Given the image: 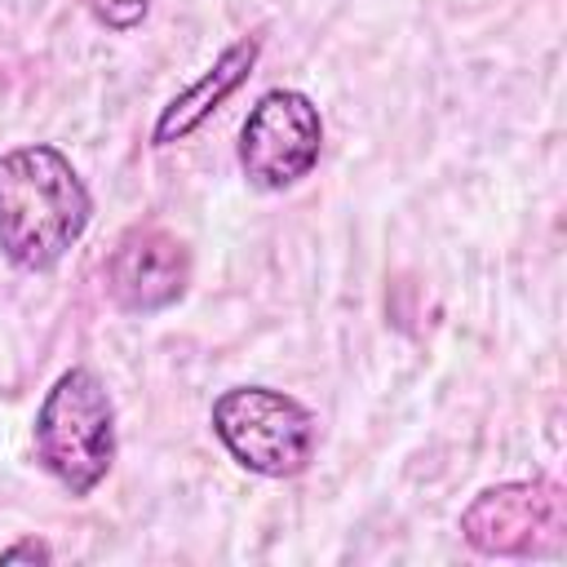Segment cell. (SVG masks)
I'll return each instance as SVG.
<instances>
[{"label": "cell", "instance_id": "obj_1", "mask_svg": "<svg viewBox=\"0 0 567 567\" xmlns=\"http://www.w3.org/2000/svg\"><path fill=\"white\" fill-rule=\"evenodd\" d=\"M93 195L75 164L49 146L27 142L0 155V252L18 270H53L89 230Z\"/></svg>", "mask_w": 567, "mask_h": 567}, {"label": "cell", "instance_id": "obj_2", "mask_svg": "<svg viewBox=\"0 0 567 567\" xmlns=\"http://www.w3.org/2000/svg\"><path fill=\"white\" fill-rule=\"evenodd\" d=\"M40 470L75 501L93 496L115 465V403L84 363L66 368L35 408L31 425Z\"/></svg>", "mask_w": 567, "mask_h": 567}, {"label": "cell", "instance_id": "obj_3", "mask_svg": "<svg viewBox=\"0 0 567 567\" xmlns=\"http://www.w3.org/2000/svg\"><path fill=\"white\" fill-rule=\"evenodd\" d=\"M213 434L235 465L261 478H297L315 461V412L270 385H230L213 399Z\"/></svg>", "mask_w": 567, "mask_h": 567}, {"label": "cell", "instance_id": "obj_4", "mask_svg": "<svg viewBox=\"0 0 567 567\" xmlns=\"http://www.w3.org/2000/svg\"><path fill=\"white\" fill-rule=\"evenodd\" d=\"M563 532L567 496L549 474L483 487L461 514L465 545L487 558H549L563 549Z\"/></svg>", "mask_w": 567, "mask_h": 567}, {"label": "cell", "instance_id": "obj_5", "mask_svg": "<svg viewBox=\"0 0 567 567\" xmlns=\"http://www.w3.org/2000/svg\"><path fill=\"white\" fill-rule=\"evenodd\" d=\"M323 115L301 89H270L239 128V168L257 190H288L319 164Z\"/></svg>", "mask_w": 567, "mask_h": 567}, {"label": "cell", "instance_id": "obj_6", "mask_svg": "<svg viewBox=\"0 0 567 567\" xmlns=\"http://www.w3.org/2000/svg\"><path fill=\"white\" fill-rule=\"evenodd\" d=\"M186 288H190V248L173 230L155 221H137L115 239L106 257V297L115 310L159 315L177 306Z\"/></svg>", "mask_w": 567, "mask_h": 567}, {"label": "cell", "instance_id": "obj_7", "mask_svg": "<svg viewBox=\"0 0 567 567\" xmlns=\"http://www.w3.org/2000/svg\"><path fill=\"white\" fill-rule=\"evenodd\" d=\"M257 58H261V40H257V35H239L235 44H226V49L213 58V66H208L195 84H186L182 93L168 97V106H164L159 120L151 124V146H173V142H182V137H190L235 89L248 84Z\"/></svg>", "mask_w": 567, "mask_h": 567}, {"label": "cell", "instance_id": "obj_8", "mask_svg": "<svg viewBox=\"0 0 567 567\" xmlns=\"http://www.w3.org/2000/svg\"><path fill=\"white\" fill-rule=\"evenodd\" d=\"M84 4L111 31H133L146 18V9H151V0H84Z\"/></svg>", "mask_w": 567, "mask_h": 567}, {"label": "cell", "instance_id": "obj_9", "mask_svg": "<svg viewBox=\"0 0 567 567\" xmlns=\"http://www.w3.org/2000/svg\"><path fill=\"white\" fill-rule=\"evenodd\" d=\"M0 563H53V549L44 540H18V545L0 549Z\"/></svg>", "mask_w": 567, "mask_h": 567}]
</instances>
